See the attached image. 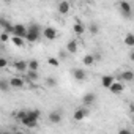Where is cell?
Returning <instances> with one entry per match:
<instances>
[{
    "instance_id": "cell-4",
    "label": "cell",
    "mask_w": 134,
    "mask_h": 134,
    "mask_svg": "<svg viewBox=\"0 0 134 134\" xmlns=\"http://www.w3.org/2000/svg\"><path fill=\"white\" fill-rule=\"evenodd\" d=\"M13 68L18 71V73H27V70H29V62H25V60H18V62H14L13 63Z\"/></svg>"
},
{
    "instance_id": "cell-1",
    "label": "cell",
    "mask_w": 134,
    "mask_h": 134,
    "mask_svg": "<svg viewBox=\"0 0 134 134\" xmlns=\"http://www.w3.org/2000/svg\"><path fill=\"white\" fill-rule=\"evenodd\" d=\"M40 117H41V112L38 109H27V114L21 118V123L27 128H35L38 125Z\"/></svg>"
},
{
    "instance_id": "cell-21",
    "label": "cell",
    "mask_w": 134,
    "mask_h": 134,
    "mask_svg": "<svg viewBox=\"0 0 134 134\" xmlns=\"http://www.w3.org/2000/svg\"><path fill=\"white\" fill-rule=\"evenodd\" d=\"M125 44L129 46V47H134V35L132 33H128L125 36Z\"/></svg>"
},
{
    "instance_id": "cell-31",
    "label": "cell",
    "mask_w": 134,
    "mask_h": 134,
    "mask_svg": "<svg viewBox=\"0 0 134 134\" xmlns=\"http://www.w3.org/2000/svg\"><path fill=\"white\" fill-rule=\"evenodd\" d=\"M129 58H131V60H132V62H134V49H132V51H131V54H129Z\"/></svg>"
},
{
    "instance_id": "cell-22",
    "label": "cell",
    "mask_w": 134,
    "mask_h": 134,
    "mask_svg": "<svg viewBox=\"0 0 134 134\" xmlns=\"http://www.w3.org/2000/svg\"><path fill=\"white\" fill-rule=\"evenodd\" d=\"M29 70L38 71V70H40V62H38V60H30V62H29Z\"/></svg>"
},
{
    "instance_id": "cell-12",
    "label": "cell",
    "mask_w": 134,
    "mask_h": 134,
    "mask_svg": "<svg viewBox=\"0 0 134 134\" xmlns=\"http://www.w3.org/2000/svg\"><path fill=\"white\" fill-rule=\"evenodd\" d=\"M123 88H125V85H123L121 82H114V84L109 87V90H110L112 93H115V95L121 93V92H123Z\"/></svg>"
},
{
    "instance_id": "cell-9",
    "label": "cell",
    "mask_w": 134,
    "mask_h": 134,
    "mask_svg": "<svg viewBox=\"0 0 134 134\" xmlns=\"http://www.w3.org/2000/svg\"><path fill=\"white\" fill-rule=\"evenodd\" d=\"M10 84H11L13 88H22L24 84H25V81H24V77H11Z\"/></svg>"
},
{
    "instance_id": "cell-14",
    "label": "cell",
    "mask_w": 134,
    "mask_h": 134,
    "mask_svg": "<svg viewBox=\"0 0 134 134\" xmlns=\"http://www.w3.org/2000/svg\"><path fill=\"white\" fill-rule=\"evenodd\" d=\"M0 25H2L3 32H7V33H13V24H10L7 19H0Z\"/></svg>"
},
{
    "instance_id": "cell-19",
    "label": "cell",
    "mask_w": 134,
    "mask_h": 134,
    "mask_svg": "<svg viewBox=\"0 0 134 134\" xmlns=\"http://www.w3.org/2000/svg\"><path fill=\"white\" fill-rule=\"evenodd\" d=\"M121 81H126V82H132L134 81V73L132 71H123L121 76H120Z\"/></svg>"
},
{
    "instance_id": "cell-7",
    "label": "cell",
    "mask_w": 134,
    "mask_h": 134,
    "mask_svg": "<svg viewBox=\"0 0 134 134\" xmlns=\"http://www.w3.org/2000/svg\"><path fill=\"white\" fill-rule=\"evenodd\" d=\"M95 101H96V95L95 93H85L84 95V98H82V103H84V106H87V107H90L92 104H95Z\"/></svg>"
},
{
    "instance_id": "cell-16",
    "label": "cell",
    "mask_w": 134,
    "mask_h": 134,
    "mask_svg": "<svg viewBox=\"0 0 134 134\" xmlns=\"http://www.w3.org/2000/svg\"><path fill=\"white\" fill-rule=\"evenodd\" d=\"M27 27H29V32H35V33L43 35V29L40 27V24H36V22H30Z\"/></svg>"
},
{
    "instance_id": "cell-27",
    "label": "cell",
    "mask_w": 134,
    "mask_h": 134,
    "mask_svg": "<svg viewBox=\"0 0 134 134\" xmlns=\"http://www.w3.org/2000/svg\"><path fill=\"white\" fill-rule=\"evenodd\" d=\"M47 63H49V65H52V66H58V60H57V58H52V57H51V58H47Z\"/></svg>"
},
{
    "instance_id": "cell-30",
    "label": "cell",
    "mask_w": 134,
    "mask_h": 134,
    "mask_svg": "<svg viewBox=\"0 0 134 134\" xmlns=\"http://www.w3.org/2000/svg\"><path fill=\"white\" fill-rule=\"evenodd\" d=\"M58 57H60V58H66V54H65V52H60Z\"/></svg>"
},
{
    "instance_id": "cell-3",
    "label": "cell",
    "mask_w": 134,
    "mask_h": 134,
    "mask_svg": "<svg viewBox=\"0 0 134 134\" xmlns=\"http://www.w3.org/2000/svg\"><path fill=\"white\" fill-rule=\"evenodd\" d=\"M118 8H120V13L125 16V18H131V13H132V8H131V3L126 2V0H121L118 3Z\"/></svg>"
},
{
    "instance_id": "cell-34",
    "label": "cell",
    "mask_w": 134,
    "mask_h": 134,
    "mask_svg": "<svg viewBox=\"0 0 134 134\" xmlns=\"http://www.w3.org/2000/svg\"><path fill=\"white\" fill-rule=\"evenodd\" d=\"M3 2H10V0H3Z\"/></svg>"
},
{
    "instance_id": "cell-5",
    "label": "cell",
    "mask_w": 134,
    "mask_h": 134,
    "mask_svg": "<svg viewBox=\"0 0 134 134\" xmlns=\"http://www.w3.org/2000/svg\"><path fill=\"white\" fill-rule=\"evenodd\" d=\"M88 114H90V110H88L87 106H85V107H79V109H76V112H74V120H76V121H81V120H84L85 117H88Z\"/></svg>"
},
{
    "instance_id": "cell-13",
    "label": "cell",
    "mask_w": 134,
    "mask_h": 134,
    "mask_svg": "<svg viewBox=\"0 0 134 134\" xmlns=\"http://www.w3.org/2000/svg\"><path fill=\"white\" fill-rule=\"evenodd\" d=\"M68 11H70V2L63 0V2L58 3V13H60V14H66Z\"/></svg>"
},
{
    "instance_id": "cell-6",
    "label": "cell",
    "mask_w": 134,
    "mask_h": 134,
    "mask_svg": "<svg viewBox=\"0 0 134 134\" xmlns=\"http://www.w3.org/2000/svg\"><path fill=\"white\" fill-rule=\"evenodd\" d=\"M43 36L46 38V40H55L57 38V30L54 29V27H46V29H43Z\"/></svg>"
},
{
    "instance_id": "cell-17",
    "label": "cell",
    "mask_w": 134,
    "mask_h": 134,
    "mask_svg": "<svg viewBox=\"0 0 134 134\" xmlns=\"http://www.w3.org/2000/svg\"><path fill=\"white\" fill-rule=\"evenodd\" d=\"M40 33H35V32H29L27 33V36H25V40H27V43H36L38 40H40Z\"/></svg>"
},
{
    "instance_id": "cell-28",
    "label": "cell",
    "mask_w": 134,
    "mask_h": 134,
    "mask_svg": "<svg viewBox=\"0 0 134 134\" xmlns=\"http://www.w3.org/2000/svg\"><path fill=\"white\" fill-rule=\"evenodd\" d=\"M8 38H10V36H8V33H7V32H3L2 35H0V40H2V43H7V41H8Z\"/></svg>"
},
{
    "instance_id": "cell-33",
    "label": "cell",
    "mask_w": 134,
    "mask_h": 134,
    "mask_svg": "<svg viewBox=\"0 0 134 134\" xmlns=\"http://www.w3.org/2000/svg\"><path fill=\"white\" fill-rule=\"evenodd\" d=\"M95 60H101V54H95Z\"/></svg>"
},
{
    "instance_id": "cell-2",
    "label": "cell",
    "mask_w": 134,
    "mask_h": 134,
    "mask_svg": "<svg viewBox=\"0 0 134 134\" xmlns=\"http://www.w3.org/2000/svg\"><path fill=\"white\" fill-rule=\"evenodd\" d=\"M27 33H29V27H25L24 24H14V25H13V35H14V36L25 38Z\"/></svg>"
},
{
    "instance_id": "cell-32",
    "label": "cell",
    "mask_w": 134,
    "mask_h": 134,
    "mask_svg": "<svg viewBox=\"0 0 134 134\" xmlns=\"http://www.w3.org/2000/svg\"><path fill=\"white\" fill-rule=\"evenodd\" d=\"M131 115H132V120H134V104H131Z\"/></svg>"
},
{
    "instance_id": "cell-11",
    "label": "cell",
    "mask_w": 134,
    "mask_h": 134,
    "mask_svg": "<svg viewBox=\"0 0 134 134\" xmlns=\"http://www.w3.org/2000/svg\"><path fill=\"white\" fill-rule=\"evenodd\" d=\"M114 82H115L114 76H103V77H101V85H103L104 88H109Z\"/></svg>"
},
{
    "instance_id": "cell-10",
    "label": "cell",
    "mask_w": 134,
    "mask_h": 134,
    "mask_svg": "<svg viewBox=\"0 0 134 134\" xmlns=\"http://www.w3.org/2000/svg\"><path fill=\"white\" fill-rule=\"evenodd\" d=\"M49 121L54 123V125L60 123V121H62V114H60V110H54V112H51V114H49Z\"/></svg>"
},
{
    "instance_id": "cell-24",
    "label": "cell",
    "mask_w": 134,
    "mask_h": 134,
    "mask_svg": "<svg viewBox=\"0 0 134 134\" xmlns=\"http://www.w3.org/2000/svg\"><path fill=\"white\" fill-rule=\"evenodd\" d=\"M96 60H95V55H85L84 57V65H87V66H90V65H93Z\"/></svg>"
},
{
    "instance_id": "cell-18",
    "label": "cell",
    "mask_w": 134,
    "mask_h": 134,
    "mask_svg": "<svg viewBox=\"0 0 134 134\" xmlns=\"http://www.w3.org/2000/svg\"><path fill=\"white\" fill-rule=\"evenodd\" d=\"M25 41H27L25 38H21V36H14V35L11 36V43H13L14 46H18V47H22V46L25 44Z\"/></svg>"
},
{
    "instance_id": "cell-20",
    "label": "cell",
    "mask_w": 134,
    "mask_h": 134,
    "mask_svg": "<svg viewBox=\"0 0 134 134\" xmlns=\"http://www.w3.org/2000/svg\"><path fill=\"white\" fill-rule=\"evenodd\" d=\"M73 30H74V33H76V35H82V33L85 32V27L82 25V22H76V24H74V27H73Z\"/></svg>"
},
{
    "instance_id": "cell-35",
    "label": "cell",
    "mask_w": 134,
    "mask_h": 134,
    "mask_svg": "<svg viewBox=\"0 0 134 134\" xmlns=\"http://www.w3.org/2000/svg\"><path fill=\"white\" fill-rule=\"evenodd\" d=\"M132 82H134V81H132Z\"/></svg>"
},
{
    "instance_id": "cell-26",
    "label": "cell",
    "mask_w": 134,
    "mask_h": 134,
    "mask_svg": "<svg viewBox=\"0 0 134 134\" xmlns=\"http://www.w3.org/2000/svg\"><path fill=\"white\" fill-rule=\"evenodd\" d=\"M46 84H47L49 87H55V85H57V81H55L54 77H47V81H46Z\"/></svg>"
},
{
    "instance_id": "cell-29",
    "label": "cell",
    "mask_w": 134,
    "mask_h": 134,
    "mask_svg": "<svg viewBox=\"0 0 134 134\" xmlns=\"http://www.w3.org/2000/svg\"><path fill=\"white\" fill-rule=\"evenodd\" d=\"M7 65H8L7 58H0V68H7Z\"/></svg>"
},
{
    "instance_id": "cell-23",
    "label": "cell",
    "mask_w": 134,
    "mask_h": 134,
    "mask_svg": "<svg viewBox=\"0 0 134 134\" xmlns=\"http://www.w3.org/2000/svg\"><path fill=\"white\" fill-rule=\"evenodd\" d=\"M10 87H11V84H10L8 81H5V79L0 81V90H2V92H8Z\"/></svg>"
},
{
    "instance_id": "cell-25",
    "label": "cell",
    "mask_w": 134,
    "mask_h": 134,
    "mask_svg": "<svg viewBox=\"0 0 134 134\" xmlns=\"http://www.w3.org/2000/svg\"><path fill=\"white\" fill-rule=\"evenodd\" d=\"M88 30H90V33H92V35H96V33L99 32V27H98V24H96V22H92V24H90V27H88Z\"/></svg>"
},
{
    "instance_id": "cell-15",
    "label": "cell",
    "mask_w": 134,
    "mask_h": 134,
    "mask_svg": "<svg viewBox=\"0 0 134 134\" xmlns=\"http://www.w3.org/2000/svg\"><path fill=\"white\" fill-rule=\"evenodd\" d=\"M66 51H68L70 54H76L77 52V41L76 40L68 41V44H66Z\"/></svg>"
},
{
    "instance_id": "cell-8",
    "label": "cell",
    "mask_w": 134,
    "mask_h": 134,
    "mask_svg": "<svg viewBox=\"0 0 134 134\" xmlns=\"http://www.w3.org/2000/svg\"><path fill=\"white\" fill-rule=\"evenodd\" d=\"M71 74H73V77H74L76 81H84V79L87 77V74H85V71H84L82 68H74V70H71Z\"/></svg>"
}]
</instances>
